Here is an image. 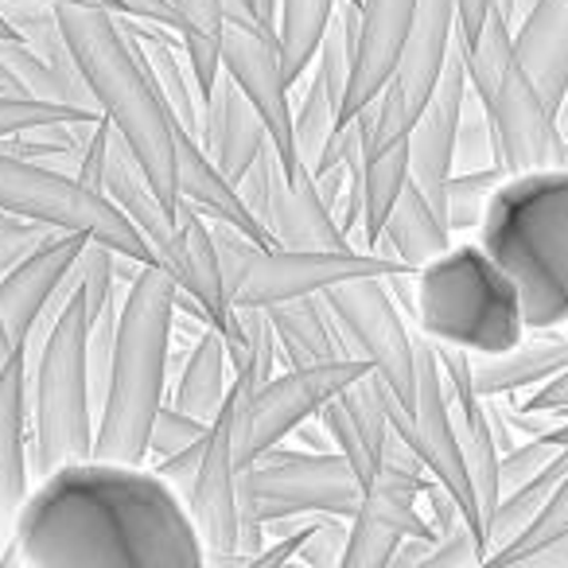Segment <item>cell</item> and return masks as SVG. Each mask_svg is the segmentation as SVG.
I'll list each match as a JSON object with an SVG mask.
<instances>
[{
	"label": "cell",
	"instance_id": "obj_1",
	"mask_svg": "<svg viewBox=\"0 0 568 568\" xmlns=\"http://www.w3.org/2000/svg\"><path fill=\"white\" fill-rule=\"evenodd\" d=\"M9 565L199 568L206 549L183 498L156 471L90 456L40 475L17 518Z\"/></svg>",
	"mask_w": 568,
	"mask_h": 568
},
{
	"label": "cell",
	"instance_id": "obj_2",
	"mask_svg": "<svg viewBox=\"0 0 568 568\" xmlns=\"http://www.w3.org/2000/svg\"><path fill=\"white\" fill-rule=\"evenodd\" d=\"M55 12L98 113L133 149L136 164L144 168L152 187L175 211V199H180V187H175V129L180 125H175L152 71L144 67L141 48L118 24V17L98 9V4L59 0Z\"/></svg>",
	"mask_w": 568,
	"mask_h": 568
},
{
	"label": "cell",
	"instance_id": "obj_3",
	"mask_svg": "<svg viewBox=\"0 0 568 568\" xmlns=\"http://www.w3.org/2000/svg\"><path fill=\"white\" fill-rule=\"evenodd\" d=\"M479 245L521 296L529 332L568 327V168L514 172L490 195Z\"/></svg>",
	"mask_w": 568,
	"mask_h": 568
},
{
	"label": "cell",
	"instance_id": "obj_4",
	"mask_svg": "<svg viewBox=\"0 0 568 568\" xmlns=\"http://www.w3.org/2000/svg\"><path fill=\"white\" fill-rule=\"evenodd\" d=\"M180 284L164 265H141L121 301L113 358L94 428V456L118 464L149 459V428L164 405Z\"/></svg>",
	"mask_w": 568,
	"mask_h": 568
},
{
	"label": "cell",
	"instance_id": "obj_5",
	"mask_svg": "<svg viewBox=\"0 0 568 568\" xmlns=\"http://www.w3.org/2000/svg\"><path fill=\"white\" fill-rule=\"evenodd\" d=\"M413 312L433 343L479 358L518 347L529 332L518 288L479 242L448 245L413 273Z\"/></svg>",
	"mask_w": 568,
	"mask_h": 568
},
{
	"label": "cell",
	"instance_id": "obj_6",
	"mask_svg": "<svg viewBox=\"0 0 568 568\" xmlns=\"http://www.w3.org/2000/svg\"><path fill=\"white\" fill-rule=\"evenodd\" d=\"M63 308L51 316L40 355H28V433L32 471L94 456V389H90V316L79 288H59Z\"/></svg>",
	"mask_w": 568,
	"mask_h": 568
},
{
	"label": "cell",
	"instance_id": "obj_7",
	"mask_svg": "<svg viewBox=\"0 0 568 568\" xmlns=\"http://www.w3.org/2000/svg\"><path fill=\"white\" fill-rule=\"evenodd\" d=\"M456 48L464 55L475 102L490 125L495 164L506 175L557 168L565 160V125L514 55L510 24L498 12H490L475 40H459L456 28Z\"/></svg>",
	"mask_w": 568,
	"mask_h": 568
},
{
	"label": "cell",
	"instance_id": "obj_8",
	"mask_svg": "<svg viewBox=\"0 0 568 568\" xmlns=\"http://www.w3.org/2000/svg\"><path fill=\"white\" fill-rule=\"evenodd\" d=\"M211 234L219 245L222 276L234 308H268V304L320 296L332 284L351 276H397L413 273L405 261L378 250H293V245H261L234 230L230 222L211 219Z\"/></svg>",
	"mask_w": 568,
	"mask_h": 568
},
{
	"label": "cell",
	"instance_id": "obj_9",
	"mask_svg": "<svg viewBox=\"0 0 568 568\" xmlns=\"http://www.w3.org/2000/svg\"><path fill=\"white\" fill-rule=\"evenodd\" d=\"M0 211L24 222H43L51 230H79L118 250L121 257L156 265L141 230L102 191L87 187L79 175L55 172L9 149H0Z\"/></svg>",
	"mask_w": 568,
	"mask_h": 568
},
{
	"label": "cell",
	"instance_id": "obj_10",
	"mask_svg": "<svg viewBox=\"0 0 568 568\" xmlns=\"http://www.w3.org/2000/svg\"><path fill=\"white\" fill-rule=\"evenodd\" d=\"M363 503V483L347 456L335 448L293 452L268 448L237 471V506L242 521H276V518H316L339 514L351 518Z\"/></svg>",
	"mask_w": 568,
	"mask_h": 568
},
{
	"label": "cell",
	"instance_id": "obj_11",
	"mask_svg": "<svg viewBox=\"0 0 568 568\" xmlns=\"http://www.w3.org/2000/svg\"><path fill=\"white\" fill-rule=\"evenodd\" d=\"M433 475L420 456L389 428L382 467L363 487V503L351 514V537L343 568H389L405 537H440L420 510V490Z\"/></svg>",
	"mask_w": 568,
	"mask_h": 568
},
{
	"label": "cell",
	"instance_id": "obj_12",
	"mask_svg": "<svg viewBox=\"0 0 568 568\" xmlns=\"http://www.w3.org/2000/svg\"><path fill=\"white\" fill-rule=\"evenodd\" d=\"M320 296L339 324L351 355L366 358L371 371L413 413L417 405V335L409 332L394 293H389V276H351Z\"/></svg>",
	"mask_w": 568,
	"mask_h": 568
},
{
	"label": "cell",
	"instance_id": "obj_13",
	"mask_svg": "<svg viewBox=\"0 0 568 568\" xmlns=\"http://www.w3.org/2000/svg\"><path fill=\"white\" fill-rule=\"evenodd\" d=\"M363 374H371L366 358L343 355L312 366H288L284 374H273L265 386L245 389L234 433L237 464H250L261 452L284 444V436H293L312 417H320V409Z\"/></svg>",
	"mask_w": 568,
	"mask_h": 568
},
{
	"label": "cell",
	"instance_id": "obj_14",
	"mask_svg": "<svg viewBox=\"0 0 568 568\" xmlns=\"http://www.w3.org/2000/svg\"><path fill=\"white\" fill-rule=\"evenodd\" d=\"M222 71L242 87V94L261 113L273 141L284 175H304L301 152L293 133V102H288V79H284L276 32L253 12L250 0H222Z\"/></svg>",
	"mask_w": 568,
	"mask_h": 568
},
{
	"label": "cell",
	"instance_id": "obj_15",
	"mask_svg": "<svg viewBox=\"0 0 568 568\" xmlns=\"http://www.w3.org/2000/svg\"><path fill=\"white\" fill-rule=\"evenodd\" d=\"M456 0H417L413 24L397 51L389 82L374 98V118L366 136L371 141H405L417 121L420 105L428 102L452 48H456Z\"/></svg>",
	"mask_w": 568,
	"mask_h": 568
},
{
	"label": "cell",
	"instance_id": "obj_16",
	"mask_svg": "<svg viewBox=\"0 0 568 568\" xmlns=\"http://www.w3.org/2000/svg\"><path fill=\"white\" fill-rule=\"evenodd\" d=\"M234 187L276 245H293V250H347L351 245V237L343 234L335 214L320 199L312 172L284 175L273 141Z\"/></svg>",
	"mask_w": 568,
	"mask_h": 568
},
{
	"label": "cell",
	"instance_id": "obj_17",
	"mask_svg": "<svg viewBox=\"0 0 568 568\" xmlns=\"http://www.w3.org/2000/svg\"><path fill=\"white\" fill-rule=\"evenodd\" d=\"M245 389L250 386H242V382L230 386L226 405H222V413L211 420V433H206L195 483H191L187 498H183L199 537H203L206 560H219V565H234L237 534H242V506H237V471H242V464H237L234 433Z\"/></svg>",
	"mask_w": 568,
	"mask_h": 568
},
{
	"label": "cell",
	"instance_id": "obj_18",
	"mask_svg": "<svg viewBox=\"0 0 568 568\" xmlns=\"http://www.w3.org/2000/svg\"><path fill=\"white\" fill-rule=\"evenodd\" d=\"M413 452L420 456L425 471L456 498L459 514L483 534V506L467 475L464 452H459L456 420H452V397L444 382L440 358L425 332L417 335V405H413ZM487 552V549H483Z\"/></svg>",
	"mask_w": 568,
	"mask_h": 568
},
{
	"label": "cell",
	"instance_id": "obj_19",
	"mask_svg": "<svg viewBox=\"0 0 568 568\" xmlns=\"http://www.w3.org/2000/svg\"><path fill=\"white\" fill-rule=\"evenodd\" d=\"M87 242L90 234L79 230H51L24 261L0 273V316L9 327L12 347L32 351V343H40V327L48 324L51 304Z\"/></svg>",
	"mask_w": 568,
	"mask_h": 568
},
{
	"label": "cell",
	"instance_id": "obj_20",
	"mask_svg": "<svg viewBox=\"0 0 568 568\" xmlns=\"http://www.w3.org/2000/svg\"><path fill=\"white\" fill-rule=\"evenodd\" d=\"M467 102H471V82H467V67L459 48H452L433 94L420 105L417 121L409 129V175L440 206V214H444V187H448L452 172H456V136Z\"/></svg>",
	"mask_w": 568,
	"mask_h": 568
},
{
	"label": "cell",
	"instance_id": "obj_21",
	"mask_svg": "<svg viewBox=\"0 0 568 568\" xmlns=\"http://www.w3.org/2000/svg\"><path fill=\"white\" fill-rule=\"evenodd\" d=\"M32 495V433H28V347L0 366V565H9L17 518Z\"/></svg>",
	"mask_w": 568,
	"mask_h": 568
},
{
	"label": "cell",
	"instance_id": "obj_22",
	"mask_svg": "<svg viewBox=\"0 0 568 568\" xmlns=\"http://www.w3.org/2000/svg\"><path fill=\"white\" fill-rule=\"evenodd\" d=\"M433 347L436 358H440L444 382H448L459 452H464L467 475H471V487L483 506V526H487V514L498 503V456H503L495 436V420H490V397H483L479 386H475V366L467 351L448 347V343H433Z\"/></svg>",
	"mask_w": 568,
	"mask_h": 568
},
{
	"label": "cell",
	"instance_id": "obj_23",
	"mask_svg": "<svg viewBox=\"0 0 568 568\" xmlns=\"http://www.w3.org/2000/svg\"><path fill=\"white\" fill-rule=\"evenodd\" d=\"M102 195L141 230V237L149 242L156 265H164L168 273H180V230H175V211L160 199V191L152 187V180L144 175V168L136 164L133 149L113 133V125L105 121V149H102Z\"/></svg>",
	"mask_w": 568,
	"mask_h": 568
},
{
	"label": "cell",
	"instance_id": "obj_24",
	"mask_svg": "<svg viewBox=\"0 0 568 568\" xmlns=\"http://www.w3.org/2000/svg\"><path fill=\"white\" fill-rule=\"evenodd\" d=\"M324 428L332 436V448L347 456V464L355 467L358 483H371L374 471L382 467L389 444V417L382 405V378L378 374H363L358 382H351L343 394H335L332 402L320 409Z\"/></svg>",
	"mask_w": 568,
	"mask_h": 568
},
{
	"label": "cell",
	"instance_id": "obj_25",
	"mask_svg": "<svg viewBox=\"0 0 568 568\" xmlns=\"http://www.w3.org/2000/svg\"><path fill=\"white\" fill-rule=\"evenodd\" d=\"M199 141L230 183L242 180L268 144V129L261 113L253 110V102L226 71H219L211 94L203 98V133H199Z\"/></svg>",
	"mask_w": 568,
	"mask_h": 568
},
{
	"label": "cell",
	"instance_id": "obj_26",
	"mask_svg": "<svg viewBox=\"0 0 568 568\" xmlns=\"http://www.w3.org/2000/svg\"><path fill=\"white\" fill-rule=\"evenodd\" d=\"M413 12H417V0H358V51L343 121L382 94L413 24Z\"/></svg>",
	"mask_w": 568,
	"mask_h": 568
},
{
	"label": "cell",
	"instance_id": "obj_27",
	"mask_svg": "<svg viewBox=\"0 0 568 568\" xmlns=\"http://www.w3.org/2000/svg\"><path fill=\"white\" fill-rule=\"evenodd\" d=\"M175 230H180V253H183L175 284H180V293H187L203 308L206 324L219 327L222 339H226L234 332V304H230L226 293V276H222L211 219L199 206H191L187 199H175Z\"/></svg>",
	"mask_w": 568,
	"mask_h": 568
},
{
	"label": "cell",
	"instance_id": "obj_28",
	"mask_svg": "<svg viewBox=\"0 0 568 568\" xmlns=\"http://www.w3.org/2000/svg\"><path fill=\"white\" fill-rule=\"evenodd\" d=\"M175 187H180V199L199 206L206 219H222L234 230H242L245 237H253V242L276 245L273 237H268V230L250 214V206L242 203L234 183H230L226 175H222V168L211 160L203 141L183 133V129H175Z\"/></svg>",
	"mask_w": 568,
	"mask_h": 568
},
{
	"label": "cell",
	"instance_id": "obj_29",
	"mask_svg": "<svg viewBox=\"0 0 568 568\" xmlns=\"http://www.w3.org/2000/svg\"><path fill=\"white\" fill-rule=\"evenodd\" d=\"M510 40L518 63L560 113L568 90V0H534V9L510 28Z\"/></svg>",
	"mask_w": 568,
	"mask_h": 568
},
{
	"label": "cell",
	"instance_id": "obj_30",
	"mask_svg": "<svg viewBox=\"0 0 568 568\" xmlns=\"http://www.w3.org/2000/svg\"><path fill=\"white\" fill-rule=\"evenodd\" d=\"M475 386L483 397H506L518 389H534L549 382L568 366V327H549V332H526L518 347L503 355H471Z\"/></svg>",
	"mask_w": 568,
	"mask_h": 568
},
{
	"label": "cell",
	"instance_id": "obj_31",
	"mask_svg": "<svg viewBox=\"0 0 568 568\" xmlns=\"http://www.w3.org/2000/svg\"><path fill=\"white\" fill-rule=\"evenodd\" d=\"M452 245L448 219L440 214V206L420 191V183L405 180V187L397 191L394 206H389L386 222H382V242L378 253L405 261V265L417 273L420 265H428L433 257H440Z\"/></svg>",
	"mask_w": 568,
	"mask_h": 568
},
{
	"label": "cell",
	"instance_id": "obj_32",
	"mask_svg": "<svg viewBox=\"0 0 568 568\" xmlns=\"http://www.w3.org/2000/svg\"><path fill=\"white\" fill-rule=\"evenodd\" d=\"M265 316L273 324L276 351H281L288 366H312L351 355L347 339H343L335 316L327 312L324 296H296V301L268 304Z\"/></svg>",
	"mask_w": 568,
	"mask_h": 568
},
{
	"label": "cell",
	"instance_id": "obj_33",
	"mask_svg": "<svg viewBox=\"0 0 568 568\" xmlns=\"http://www.w3.org/2000/svg\"><path fill=\"white\" fill-rule=\"evenodd\" d=\"M230 386H234V371H230L226 339H222L219 327L203 324L199 339L191 343L187 358H183L180 378H175L172 405L211 425L226 405Z\"/></svg>",
	"mask_w": 568,
	"mask_h": 568
},
{
	"label": "cell",
	"instance_id": "obj_34",
	"mask_svg": "<svg viewBox=\"0 0 568 568\" xmlns=\"http://www.w3.org/2000/svg\"><path fill=\"white\" fill-rule=\"evenodd\" d=\"M0 94L9 98H43V102L87 105L98 110L87 82L71 79L59 67H51L36 48H28L20 36H0Z\"/></svg>",
	"mask_w": 568,
	"mask_h": 568
},
{
	"label": "cell",
	"instance_id": "obj_35",
	"mask_svg": "<svg viewBox=\"0 0 568 568\" xmlns=\"http://www.w3.org/2000/svg\"><path fill=\"white\" fill-rule=\"evenodd\" d=\"M568 475V448H560L534 479L518 483V487L503 490L495 503V510L487 514V526H483V549H487V565L506 552L529 526L537 521V514L545 510V503L552 498L557 483Z\"/></svg>",
	"mask_w": 568,
	"mask_h": 568
},
{
	"label": "cell",
	"instance_id": "obj_36",
	"mask_svg": "<svg viewBox=\"0 0 568 568\" xmlns=\"http://www.w3.org/2000/svg\"><path fill=\"white\" fill-rule=\"evenodd\" d=\"M339 0H281L276 4V51H281V67L288 87L308 74L316 63L320 43L327 36V24L335 17Z\"/></svg>",
	"mask_w": 568,
	"mask_h": 568
},
{
	"label": "cell",
	"instance_id": "obj_37",
	"mask_svg": "<svg viewBox=\"0 0 568 568\" xmlns=\"http://www.w3.org/2000/svg\"><path fill=\"white\" fill-rule=\"evenodd\" d=\"M180 17V43L195 74L199 98L211 94L222 71V0H172Z\"/></svg>",
	"mask_w": 568,
	"mask_h": 568
},
{
	"label": "cell",
	"instance_id": "obj_38",
	"mask_svg": "<svg viewBox=\"0 0 568 568\" xmlns=\"http://www.w3.org/2000/svg\"><path fill=\"white\" fill-rule=\"evenodd\" d=\"M226 355L234 382L257 389L276 374V335L268 324L265 308H234V332L226 335Z\"/></svg>",
	"mask_w": 568,
	"mask_h": 568
},
{
	"label": "cell",
	"instance_id": "obj_39",
	"mask_svg": "<svg viewBox=\"0 0 568 568\" xmlns=\"http://www.w3.org/2000/svg\"><path fill=\"white\" fill-rule=\"evenodd\" d=\"M343 113H339V102L327 94V87L320 82V74L312 71L308 87H304V98H301V110L293 113V133H296V152H301L304 168L316 175L320 160H324L327 144H332L335 129H339Z\"/></svg>",
	"mask_w": 568,
	"mask_h": 568
},
{
	"label": "cell",
	"instance_id": "obj_40",
	"mask_svg": "<svg viewBox=\"0 0 568 568\" xmlns=\"http://www.w3.org/2000/svg\"><path fill=\"white\" fill-rule=\"evenodd\" d=\"M506 180V172L498 164L487 168H456L444 187V219H448L452 234H464V230H479L483 211H487L495 187Z\"/></svg>",
	"mask_w": 568,
	"mask_h": 568
},
{
	"label": "cell",
	"instance_id": "obj_41",
	"mask_svg": "<svg viewBox=\"0 0 568 568\" xmlns=\"http://www.w3.org/2000/svg\"><path fill=\"white\" fill-rule=\"evenodd\" d=\"M565 534H568V475L557 483V490H552V498L545 503V510L537 514L534 526H529L510 549L498 552L490 565H526V557H534L537 549H545V545L557 541V537H565Z\"/></svg>",
	"mask_w": 568,
	"mask_h": 568
},
{
	"label": "cell",
	"instance_id": "obj_42",
	"mask_svg": "<svg viewBox=\"0 0 568 568\" xmlns=\"http://www.w3.org/2000/svg\"><path fill=\"white\" fill-rule=\"evenodd\" d=\"M102 118L98 110L87 105H63V102H43V98H9L0 94V141L12 133H24L32 125H48V121H94Z\"/></svg>",
	"mask_w": 568,
	"mask_h": 568
},
{
	"label": "cell",
	"instance_id": "obj_43",
	"mask_svg": "<svg viewBox=\"0 0 568 568\" xmlns=\"http://www.w3.org/2000/svg\"><path fill=\"white\" fill-rule=\"evenodd\" d=\"M206 433H211V425H206V420L191 417V413L175 409L172 402H164L156 409V417H152V428H149V459L172 456V452L203 440Z\"/></svg>",
	"mask_w": 568,
	"mask_h": 568
},
{
	"label": "cell",
	"instance_id": "obj_44",
	"mask_svg": "<svg viewBox=\"0 0 568 568\" xmlns=\"http://www.w3.org/2000/svg\"><path fill=\"white\" fill-rule=\"evenodd\" d=\"M347 537H351V518H339V514H316L308 526V537H304L296 560L316 568H335L343 565V552H347Z\"/></svg>",
	"mask_w": 568,
	"mask_h": 568
},
{
	"label": "cell",
	"instance_id": "obj_45",
	"mask_svg": "<svg viewBox=\"0 0 568 568\" xmlns=\"http://www.w3.org/2000/svg\"><path fill=\"white\" fill-rule=\"evenodd\" d=\"M557 452H560V444L545 440L541 433L529 436V440H514L510 448L498 456V495L510 490V487H518V483L534 479V475L541 471Z\"/></svg>",
	"mask_w": 568,
	"mask_h": 568
},
{
	"label": "cell",
	"instance_id": "obj_46",
	"mask_svg": "<svg viewBox=\"0 0 568 568\" xmlns=\"http://www.w3.org/2000/svg\"><path fill=\"white\" fill-rule=\"evenodd\" d=\"M467 565H487L483 534L471 529V521H456V526L444 529L440 541L433 545L425 568H467Z\"/></svg>",
	"mask_w": 568,
	"mask_h": 568
},
{
	"label": "cell",
	"instance_id": "obj_47",
	"mask_svg": "<svg viewBox=\"0 0 568 568\" xmlns=\"http://www.w3.org/2000/svg\"><path fill=\"white\" fill-rule=\"evenodd\" d=\"M495 164V141H490V125L487 118L467 121V110H464V121H459V136H456V168H487Z\"/></svg>",
	"mask_w": 568,
	"mask_h": 568
},
{
	"label": "cell",
	"instance_id": "obj_48",
	"mask_svg": "<svg viewBox=\"0 0 568 568\" xmlns=\"http://www.w3.org/2000/svg\"><path fill=\"white\" fill-rule=\"evenodd\" d=\"M203 448H206V436H203V440H195V444H187V448L172 452V456L156 459V467H152V471H156L160 479L175 490V495L187 498L191 483H195V471H199V459H203Z\"/></svg>",
	"mask_w": 568,
	"mask_h": 568
},
{
	"label": "cell",
	"instance_id": "obj_49",
	"mask_svg": "<svg viewBox=\"0 0 568 568\" xmlns=\"http://www.w3.org/2000/svg\"><path fill=\"white\" fill-rule=\"evenodd\" d=\"M521 413H534V417H568V366L560 374H552L549 382H541L537 389H529V397L521 402Z\"/></svg>",
	"mask_w": 568,
	"mask_h": 568
},
{
	"label": "cell",
	"instance_id": "obj_50",
	"mask_svg": "<svg viewBox=\"0 0 568 568\" xmlns=\"http://www.w3.org/2000/svg\"><path fill=\"white\" fill-rule=\"evenodd\" d=\"M121 4H125L121 17L144 20V24H156V28H172V32L180 36V17H175L172 0H121Z\"/></svg>",
	"mask_w": 568,
	"mask_h": 568
},
{
	"label": "cell",
	"instance_id": "obj_51",
	"mask_svg": "<svg viewBox=\"0 0 568 568\" xmlns=\"http://www.w3.org/2000/svg\"><path fill=\"white\" fill-rule=\"evenodd\" d=\"M495 12V0H456V20H459V40H475Z\"/></svg>",
	"mask_w": 568,
	"mask_h": 568
},
{
	"label": "cell",
	"instance_id": "obj_52",
	"mask_svg": "<svg viewBox=\"0 0 568 568\" xmlns=\"http://www.w3.org/2000/svg\"><path fill=\"white\" fill-rule=\"evenodd\" d=\"M526 565H552V568H568V534L549 541L545 549H537L534 557H526Z\"/></svg>",
	"mask_w": 568,
	"mask_h": 568
},
{
	"label": "cell",
	"instance_id": "obj_53",
	"mask_svg": "<svg viewBox=\"0 0 568 568\" xmlns=\"http://www.w3.org/2000/svg\"><path fill=\"white\" fill-rule=\"evenodd\" d=\"M529 9H534V0H495V12H498V17H503L510 28L518 24V20L526 17Z\"/></svg>",
	"mask_w": 568,
	"mask_h": 568
},
{
	"label": "cell",
	"instance_id": "obj_54",
	"mask_svg": "<svg viewBox=\"0 0 568 568\" xmlns=\"http://www.w3.org/2000/svg\"><path fill=\"white\" fill-rule=\"evenodd\" d=\"M250 4H253V12L276 32V4H281V0H250Z\"/></svg>",
	"mask_w": 568,
	"mask_h": 568
},
{
	"label": "cell",
	"instance_id": "obj_55",
	"mask_svg": "<svg viewBox=\"0 0 568 568\" xmlns=\"http://www.w3.org/2000/svg\"><path fill=\"white\" fill-rule=\"evenodd\" d=\"M545 440H552V444H560V448H568V417L560 420V425H552V428H545Z\"/></svg>",
	"mask_w": 568,
	"mask_h": 568
},
{
	"label": "cell",
	"instance_id": "obj_56",
	"mask_svg": "<svg viewBox=\"0 0 568 568\" xmlns=\"http://www.w3.org/2000/svg\"><path fill=\"white\" fill-rule=\"evenodd\" d=\"M12 351H17V347H12V339H9V327H4V316H0V366H4V358H9Z\"/></svg>",
	"mask_w": 568,
	"mask_h": 568
},
{
	"label": "cell",
	"instance_id": "obj_57",
	"mask_svg": "<svg viewBox=\"0 0 568 568\" xmlns=\"http://www.w3.org/2000/svg\"><path fill=\"white\" fill-rule=\"evenodd\" d=\"M98 4H102L105 12H113V17H121V12H125V4H121V0H98Z\"/></svg>",
	"mask_w": 568,
	"mask_h": 568
},
{
	"label": "cell",
	"instance_id": "obj_58",
	"mask_svg": "<svg viewBox=\"0 0 568 568\" xmlns=\"http://www.w3.org/2000/svg\"><path fill=\"white\" fill-rule=\"evenodd\" d=\"M0 36H17V32H12V28L4 24V20H0Z\"/></svg>",
	"mask_w": 568,
	"mask_h": 568
},
{
	"label": "cell",
	"instance_id": "obj_59",
	"mask_svg": "<svg viewBox=\"0 0 568 568\" xmlns=\"http://www.w3.org/2000/svg\"><path fill=\"white\" fill-rule=\"evenodd\" d=\"M560 164H565V168H568V141H565V160H560Z\"/></svg>",
	"mask_w": 568,
	"mask_h": 568
},
{
	"label": "cell",
	"instance_id": "obj_60",
	"mask_svg": "<svg viewBox=\"0 0 568 568\" xmlns=\"http://www.w3.org/2000/svg\"><path fill=\"white\" fill-rule=\"evenodd\" d=\"M568 110V90H565V105H560V113H565Z\"/></svg>",
	"mask_w": 568,
	"mask_h": 568
},
{
	"label": "cell",
	"instance_id": "obj_61",
	"mask_svg": "<svg viewBox=\"0 0 568 568\" xmlns=\"http://www.w3.org/2000/svg\"><path fill=\"white\" fill-rule=\"evenodd\" d=\"M355 4H358V0H355Z\"/></svg>",
	"mask_w": 568,
	"mask_h": 568
}]
</instances>
